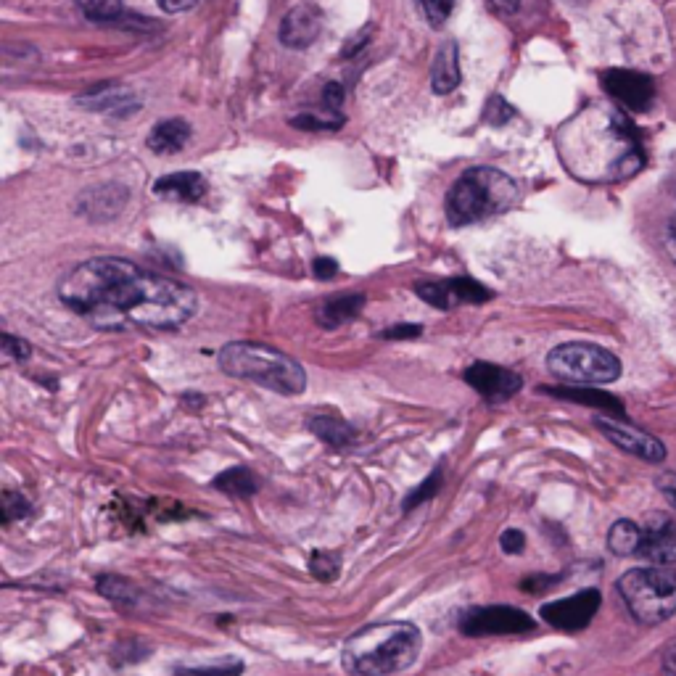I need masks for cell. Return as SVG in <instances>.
<instances>
[{"instance_id": "6", "label": "cell", "mask_w": 676, "mask_h": 676, "mask_svg": "<svg viewBox=\"0 0 676 676\" xmlns=\"http://www.w3.org/2000/svg\"><path fill=\"white\" fill-rule=\"evenodd\" d=\"M618 595L640 624H661L676 613V571L671 566L632 568L618 579Z\"/></svg>"}, {"instance_id": "12", "label": "cell", "mask_w": 676, "mask_h": 676, "mask_svg": "<svg viewBox=\"0 0 676 676\" xmlns=\"http://www.w3.org/2000/svg\"><path fill=\"white\" fill-rule=\"evenodd\" d=\"M418 296L436 309H452L460 304H481L492 299V291L473 278H449L439 283H418Z\"/></svg>"}, {"instance_id": "2", "label": "cell", "mask_w": 676, "mask_h": 676, "mask_svg": "<svg viewBox=\"0 0 676 676\" xmlns=\"http://www.w3.org/2000/svg\"><path fill=\"white\" fill-rule=\"evenodd\" d=\"M558 151L568 172L584 183H618L637 175L645 148L621 106H587L558 133Z\"/></svg>"}, {"instance_id": "24", "label": "cell", "mask_w": 676, "mask_h": 676, "mask_svg": "<svg viewBox=\"0 0 676 676\" xmlns=\"http://www.w3.org/2000/svg\"><path fill=\"white\" fill-rule=\"evenodd\" d=\"M96 589H98V595H103L106 600H111V603L130 605V608L138 603V589H135L133 581L122 579V576H114V574L101 576Z\"/></svg>"}, {"instance_id": "35", "label": "cell", "mask_w": 676, "mask_h": 676, "mask_svg": "<svg viewBox=\"0 0 676 676\" xmlns=\"http://www.w3.org/2000/svg\"><path fill=\"white\" fill-rule=\"evenodd\" d=\"M500 547L507 552V555H518L526 547V537H523V531L518 529H507L500 539Z\"/></svg>"}, {"instance_id": "11", "label": "cell", "mask_w": 676, "mask_h": 676, "mask_svg": "<svg viewBox=\"0 0 676 676\" xmlns=\"http://www.w3.org/2000/svg\"><path fill=\"white\" fill-rule=\"evenodd\" d=\"M595 426L605 434V439H610L616 447H621L624 452L634 457H642L647 463H661L666 460V447L655 436L645 434L640 428L629 426L626 420L610 418V415H595Z\"/></svg>"}, {"instance_id": "4", "label": "cell", "mask_w": 676, "mask_h": 676, "mask_svg": "<svg viewBox=\"0 0 676 676\" xmlns=\"http://www.w3.org/2000/svg\"><path fill=\"white\" fill-rule=\"evenodd\" d=\"M217 362H220L222 373L265 386L283 397H296L307 389V373H304L302 362L267 344L233 341V344L222 346Z\"/></svg>"}, {"instance_id": "10", "label": "cell", "mask_w": 676, "mask_h": 676, "mask_svg": "<svg viewBox=\"0 0 676 676\" xmlns=\"http://www.w3.org/2000/svg\"><path fill=\"white\" fill-rule=\"evenodd\" d=\"M603 597L597 589H581L576 595L542 605V618L563 632H579L597 616Z\"/></svg>"}, {"instance_id": "33", "label": "cell", "mask_w": 676, "mask_h": 676, "mask_svg": "<svg viewBox=\"0 0 676 676\" xmlns=\"http://www.w3.org/2000/svg\"><path fill=\"white\" fill-rule=\"evenodd\" d=\"M0 344H3V352H6L8 357H14V360H30V354H32L30 341H24V338H14L11 333H3Z\"/></svg>"}, {"instance_id": "20", "label": "cell", "mask_w": 676, "mask_h": 676, "mask_svg": "<svg viewBox=\"0 0 676 676\" xmlns=\"http://www.w3.org/2000/svg\"><path fill=\"white\" fill-rule=\"evenodd\" d=\"M552 397L560 399H571V402H579V405H589L595 407L600 412H608L610 418L616 415V418H624V405H621V399L610 397L608 391H592V389H571V386H550V389H542Z\"/></svg>"}, {"instance_id": "43", "label": "cell", "mask_w": 676, "mask_h": 676, "mask_svg": "<svg viewBox=\"0 0 676 676\" xmlns=\"http://www.w3.org/2000/svg\"><path fill=\"white\" fill-rule=\"evenodd\" d=\"M183 402H185V405H191L193 410H199V407L206 405V399L199 397V394H185Z\"/></svg>"}, {"instance_id": "13", "label": "cell", "mask_w": 676, "mask_h": 676, "mask_svg": "<svg viewBox=\"0 0 676 676\" xmlns=\"http://www.w3.org/2000/svg\"><path fill=\"white\" fill-rule=\"evenodd\" d=\"M465 383L486 399V402H505L523 389V378L515 370L500 368L494 362H473L463 373Z\"/></svg>"}, {"instance_id": "23", "label": "cell", "mask_w": 676, "mask_h": 676, "mask_svg": "<svg viewBox=\"0 0 676 676\" xmlns=\"http://www.w3.org/2000/svg\"><path fill=\"white\" fill-rule=\"evenodd\" d=\"M642 547V526L634 521H616L608 531V550L618 558L640 555Z\"/></svg>"}, {"instance_id": "14", "label": "cell", "mask_w": 676, "mask_h": 676, "mask_svg": "<svg viewBox=\"0 0 676 676\" xmlns=\"http://www.w3.org/2000/svg\"><path fill=\"white\" fill-rule=\"evenodd\" d=\"M640 558L653 566H674L676 563V521L663 513H650L642 523Z\"/></svg>"}, {"instance_id": "1", "label": "cell", "mask_w": 676, "mask_h": 676, "mask_svg": "<svg viewBox=\"0 0 676 676\" xmlns=\"http://www.w3.org/2000/svg\"><path fill=\"white\" fill-rule=\"evenodd\" d=\"M59 299L101 331H175L196 315L191 286L119 257L80 262L61 278Z\"/></svg>"}, {"instance_id": "37", "label": "cell", "mask_w": 676, "mask_h": 676, "mask_svg": "<svg viewBox=\"0 0 676 676\" xmlns=\"http://www.w3.org/2000/svg\"><path fill=\"white\" fill-rule=\"evenodd\" d=\"M312 270H315V275L320 280H331L333 275H338V262L331 257H317L315 265H312Z\"/></svg>"}, {"instance_id": "18", "label": "cell", "mask_w": 676, "mask_h": 676, "mask_svg": "<svg viewBox=\"0 0 676 676\" xmlns=\"http://www.w3.org/2000/svg\"><path fill=\"white\" fill-rule=\"evenodd\" d=\"M362 307H365V294H341L331 296L328 302L320 304L317 309V323L333 331L338 325L352 323L354 317L360 315Z\"/></svg>"}, {"instance_id": "7", "label": "cell", "mask_w": 676, "mask_h": 676, "mask_svg": "<svg viewBox=\"0 0 676 676\" xmlns=\"http://www.w3.org/2000/svg\"><path fill=\"white\" fill-rule=\"evenodd\" d=\"M547 370L568 383H613L621 378V360L597 344H560L547 354Z\"/></svg>"}, {"instance_id": "32", "label": "cell", "mask_w": 676, "mask_h": 676, "mask_svg": "<svg viewBox=\"0 0 676 676\" xmlns=\"http://www.w3.org/2000/svg\"><path fill=\"white\" fill-rule=\"evenodd\" d=\"M484 117H486V122H489V125L500 127V125H505L507 119L513 117V109H510V103H507L505 98L494 96L492 101L486 103Z\"/></svg>"}, {"instance_id": "21", "label": "cell", "mask_w": 676, "mask_h": 676, "mask_svg": "<svg viewBox=\"0 0 676 676\" xmlns=\"http://www.w3.org/2000/svg\"><path fill=\"white\" fill-rule=\"evenodd\" d=\"M431 82H434V90L439 96L444 93H452V90L460 85V56H457L455 43L441 45L439 56L434 61V74H431Z\"/></svg>"}, {"instance_id": "26", "label": "cell", "mask_w": 676, "mask_h": 676, "mask_svg": "<svg viewBox=\"0 0 676 676\" xmlns=\"http://www.w3.org/2000/svg\"><path fill=\"white\" fill-rule=\"evenodd\" d=\"M241 658H222V661L204 663V666H177L175 676H241Z\"/></svg>"}, {"instance_id": "25", "label": "cell", "mask_w": 676, "mask_h": 676, "mask_svg": "<svg viewBox=\"0 0 676 676\" xmlns=\"http://www.w3.org/2000/svg\"><path fill=\"white\" fill-rule=\"evenodd\" d=\"M441 484H444V465H436L434 471L426 476V481H423L418 489H412V492L407 494V500L402 502V510H405V513H412V510L423 505V502H431L434 497H439Z\"/></svg>"}, {"instance_id": "17", "label": "cell", "mask_w": 676, "mask_h": 676, "mask_svg": "<svg viewBox=\"0 0 676 676\" xmlns=\"http://www.w3.org/2000/svg\"><path fill=\"white\" fill-rule=\"evenodd\" d=\"M307 428L333 449H349L360 439L357 428L352 423H346L344 418H338V415H315V418L307 420Z\"/></svg>"}, {"instance_id": "42", "label": "cell", "mask_w": 676, "mask_h": 676, "mask_svg": "<svg viewBox=\"0 0 676 676\" xmlns=\"http://www.w3.org/2000/svg\"><path fill=\"white\" fill-rule=\"evenodd\" d=\"M492 3L500 8V11H505V14H513V11H518V6H521V0H492Z\"/></svg>"}, {"instance_id": "30", "label": "cell", "mask_w": 676, "mask_h": 676, "mask_svg": "<svg viewBox=\"0 0 676 676\" xmlns=\"http://www.w3.org/2000/svg\"><path fill=\"white\" fill-rule=\"evenodd\" d=\"M455 3L457 0H420V8H423V14L431 22V27H441L452 14Z\"/></svg>"}, {"instance_id": "39", "label": "cell", "mask_w": 676, "mask_h": 676, "mask_svg": "<svg viewBox=\"0 0 676 676\" xmlns=\"http://www.w3.org/2000/svg\"><path fill=\"white\" fill-rule=\"evenodd\" d=\"M199 3V0H159V8L167 11V14H180V11H188Z\"/></svg>"}, {"instance_id": "9", "label": "cell", "mask_w": 676, "mask_h": 676, "mask_svg": "<svg viewBox=\"0 0 676 676\" xmlns=\"http://www.w3.org/2000/svg\"><path fill=\"white\" fill-rule=\"evenodd\" d=\"M603 88L624 111H647L653 106L655 82L632 69H608L603 74Z\"/></svg>"}, {"instance_id": "15", "label": "cell", "mask_w": 676, "mask_h": 676, "mask_svg": "<svg viewBox=\"0 0 676 676\" xmlns=\"http://www.w3.org/2000/svg\"><path fill=\"white\" fill-rule=\"evenodd\" d=\"M320 30H323V22H320V14L315 8H294L280 24V43L286 48H307V45L315 43Z\"/></svg>"}, {"instance_id": "34", "label": "cell", "mask_w": 676, "mask_h": 676, "mask_svg": "<svg viewBox=\"0 0 676 676\" xmlns=\"http://www.w3.org/2000/svg\"><path fill=\"white\" fill-rule=\"evenodd\" d=\"M420 333H423V325L402 323V325H391V328H386V331L378 333V336L386 338V341H405V338H418Z\"/></svg>"}, {"instance_id": "8", "label": "cell", "mask_w": 676, "mask_h": 676, "mask_svg": "<svg viewBox=\"0 0 676 676\" xmlns=\"http://www.w3.org/2000/svg\"><path fill=\"white\" fill-rule=\"evenodd\" d=\"M534 618L513 605H478L468 608L457 621L465 637H497V634H523L534 629Z\"/></svg>"}, {"instance_id": "3", "label": "cell", "mask_w": 676, "mask_h": 676, "mask_svg": "<svg viewBox=\"0 0 676 676\" xmlns=\"http://www.w3.org/2000/svg\"><path fill=\"white\" fill-rule=\"evenodd\" d=\"M423 650V632L407 621H383L344 642L341 663L352 676H389L410 669Z\"/></svg>"}, {"instance_id": "5", "label": "cell", "mask_w": 676, "mask_h": 676, "mask_svg": "<svg viewBox=\"0 0 676 676\" xmlns=\"http://www.w3.org/2000/svg\"><path fill=\"white\" fill-rule=\"evenodd\" d=\"M518 204V185L494 167H473L457 177L447 196V220L455 228L473 225Z\"/></svg>"}, {"instance_id": "29", "label": "cell", "mask_w": 676, "mask_h": 676, "mask_svg": "<svg viewBox=\"0 0 676 676\" xmlns=\"http://www.w3.org/2000/svg\"><path fill=\"white\" fill-rule=\"evenodd\" d=\"M0 505H3V521L6 523L22 521V518H27V515L32 513L30 502L24 500L22 494H16V492H3Z\"/></svg>"}, {"instance_id": "40", "label": "cell", "mask_w": 676, "mask_h": 676, "mask_svg": "<svg viewBox=\"0 0 676 676\" xmlns=\"http://www.w3.org/2000/svg\"><path fill=\"white\" fill-rule=\"evenodd\" d=\"M666 251H669V257L676 262V212L666 222Z\"/></svg>"}, {"instance_id": "41", "label": "cell", "mask_w": 676, "mask_h": 676, "mask_svg": "<svg viewBox=\"0 0 676 676\" xmlns=\"http://www.w3.org/2000/svg\"><path fill=\"white\" fill-rule=\"evenodd\" d=\"M663 674L676 676V645H671L666 653H663Z\"/></svg>"}, {"instance_id": "28", "label": "cell", "mask_w": 676, "mask_h": 676, "mask_svg": "<svg viewBox=\"0 0 676 676\" xmlns=\"http://www.w3.org/2000/svg\"><path fill=\"white\" fill-rule=\"evenodd\" d=\"M80 6L93 22H114L122 14V0H80Z\"/></svg>"}, {"instance_id": "19", "label": "cell", "mask_w": 676, "mask_h": 676, "mask_svg": "<svg viewBox=\"0 0 676 676\" xmlns=\"http://www.w3.org/2000/svg\"><path fill=\"white\" fill-rule=\"evenodd\" d=\"M188 138H191V125L185 119H164L148 135V148L159 156L177 154L183 151Z\"/></svg>"}, {"instance_id": "27", "label": "cell", "mask_w": 676, "mask_h": 676, "mask_svg": "<svg viewBox=\"0 0 676 676\" xmlns=\"http://www.w3.org/2000/svg\"><path fill=\"white\" fill-rule=\"evenodd\" d=\"M309 574L320 581L338 579V574H341V558H338L336 552L328 550L312 552V558H309Z\"/></svg>"}, {"instance_id": "36", "label": "cell", "mask_w": 676, "mask_h": 676, "mask_svg": "<svg viewBox=\"0 0 676 676\" xmlns=\"http://www.w3.org/2000/svg\"><path fill=\"white\" fill-rule=\"evenodd\" d=\"M323 101H325V109L331 111V114H338V106H341V101H344V90H341L338 82H328V85H325Z\"/></svg>"}, {"instance_id": "38", "label": "cell", "mask_w": 676, "mask_h": 676, "mask_svg": "<svg viewBox=\"0 0 676 676\" xmlns=\"http://www.w3.org/2000/svg\"><path fill=\"white\" fill-rule=\"evenodd\" d=\"M658 489L666 494L669 505L676 507V473H663V476H658Z\"/></svg>"}, {"instance_id": "31", "label": "cell", "mask_w": 676, "mask_h": 676, "mask_svg": "<svg viewBox=\"0 0 676 676\" xmlns=\"http://www.w3.org/2000/svg\"><path fill=\"white\" fill-rule=\"evenodd\" d=\"M296 127L302 130H338L344 125V117L341 114H331V117H315V114H302V117L291 119Z\"/></svg>"}, {"instance_id": "16", "label": "cell", "mask_w": 676, "mask_h": 676, "mask_svg": "<svg viewBox=\"0 0 676 676\" xmlns=\"http://www.w3.org/2000/svg\"><path fill=\"white\" fill-rule=\"evenodd\" d=\"M154 193L159 199L191 204L206 193V180L199 172H175V175H164L162 180H156Z\"/></svg>"}, {"instance_id": "22", "label": "cell", "mask_w": 676, "mask_h": 676, "mask_svg": "<svg viewBox=\"0 0 676 676\" xmlns=\"http://www.w3.org/2000/svg\"><path fill=\"white\" fill-rule=\"evenodd\" d=\"M212 486L217 492L228 494V497H254L259 492V476L254 471H249L246 465H236V468H228L222 471L220 476L214 478Z\"/></svg>"}]
</instances>
